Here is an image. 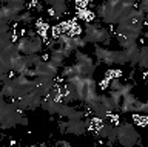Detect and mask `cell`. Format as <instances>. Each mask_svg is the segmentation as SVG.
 I'll use <instances>...</instances> for the list:
<instances>
[{
	"label": "cell",
	"instance_id": "cell-1",
	"mask_svg": "<svg viewBox=\"0 0 148 147\" xmlns=\"http://www.w3.org/2000/svg\"><path fill=\"white\" fill-rule=\"evenodd\" d=\"M116 133H117L119 142H122L123 146H134L136 141L139 139V133L136 132L131 124H119L116 126Z\"/></svg>",
	"mask_w": 148,
	"mask_h": 147
},
{
	"label": "cell",
	"instance_id": "cell-2",
	"mask_svg": "<svg viewBox=\"0 0 148 147\" xmlns=\"http://www.w3.org/2000/svg\"><path fill=\"white\" fill-rule=\"evenodd\" d=\"M57 71H59V67H56L53 62L49 61H42L40 63H37L34 67V73L36 76H57Z\"/></svg>",
	"mask_w": 148,
	"mask_h": 147
},
{
	"label": "cell",
	"instance_id": "cell-3",
	"mask_svg": "<svg viewBox=\"0 0 148 147\" xmlns=\"http://www.w3.org/2000/svg\"><path fill=\"white\" fill-rule=\"evenodd\" d=\"M86 42H94V43H100V42H105L106 39H110V33L106 28H102V26H97L94 31L88 33L85 36Z\"/></svg>",
	"mask_w": 148,
	"mask_h": 147
},
{
	"label": "cell",
	"instance_id": "cell-4",
	"mask_svg": "<svg viewBox=\"0 0 148 147\" xmlns=\"http://www.w3.org/2000/svg\"><path fill=\"white\" fill-rule=\"evenodd\" d=\"M85 130V121H82V119H68L66 128H65L66 133H74V135H82Z\"/></svg>",
	"mask_w": 148,
	"mask_h": 147
},
{
	"label": "cell",
	"instance_id": "cell-5",
	"mask_svg": "<svg viewBox=\"0 0 148 147\" xmlns=\"http://www.w3.org/2000/svg\"><path fill=\"white\" fill-rule=\"evenodd\" d=\"M94 54L97 56V59H99L100 62L113 65V61H111V50L102 48V47H99V43H94Z\"/></svg>",
	"mask_w": 148,
	"mask_h": 147
},
{
	"label": "cell",
	"instance_id": "cell-6",
	"mask_svg": "<svg viewBox=\"0 0 148 147\" xmlns=\"http://www.w3.org/2000/svg\"><path fill=\"white\" fill-rule=\"evenodd\" d=\"M123 51H125V54H127L128 62L137 63V59H139V47H137V43L131 45V47H128V48H125Z\"/></svg>",
	"mask_w": 148,
	"mask_h": 147
},
{
	"label": "cell",
	"instance_id": "cell-7",
	"mask_svg": "<svg viewBox=\"0 0 148 147\" xmlns=\"http://www.w3.org/2000/svg\"><path fill=\"white\" fill-rule=\"evenodd\" d=\"M111 61L116 65H125V63H128L125 51H111Z\"/></svg>",
	"mask_w": 148,
	"mask_h": 147
},
{
	"label": "cell",
	"instance_id": "cell-8",
	"mask_svg": "<svg viewBox=\"0 0 148 147\" xmlns=\"http://www.w3.org/2000/svg\"><path fill=\"white\" fill-rule=\"evenodd\" d=\"M63 59H65V56H63L62 53H60V50H59V48H56V50H51L49 61L53 62L56 67H62V65H63Z\"/></svg>",
	"mask_w": 148,
	"mask_h": 147
},
{
	"label": "cell",
	"instance_id": "cell-9",
	"mask_svg": "<svg viewBox=\"0 0 148 147\" xmlns=\"http://www.w3.org/2000/svg\"><path fill=\"white\" fill-rule=\"evenodd\" d=\"M77 19L85 20V22H92L96 19V14L92 11H90L88 8H82V10H77Z\"/></svg>",
	"mask_w": 148,
	"mask_h": 147
},
{
	"label": "cell",
	"instance_id": "cell-10",
	"mask_svg": "<svg viewBox=\"0 0 148 147\" xmlns=\"http://www.w3.org/2000/svg\"><path fill=\"white\" fill-rule=\"evenodd\" d=\"M99 98H100V104L103 105V107H106L108 110H111V112H114V110H117V108H119V105L116 104L114 101L110 98V96L102 95V96H99Z\"/></svg>",
	"mask_w": 148,
	"mask_h": 147
},
{
	"label": "cell",
	"instance_id": "cell-11",
	"mask_svg": "<svg viewBox=\"0 0 148 147\" xmlns=\"http://www.w3.org/2000/svg\"><path fill=\"white\" fill-rule=\"evenodd\" d=\"M147 54H148V48H147V47L139 48V59H137V63H139V65H140V67L143 68V70L147 68V63H148Z\"/></svg>",
	"mask_w": 148,
	"mask_h": 147
},
{
	"label": "cell",
	"instance_id": "cell-12",
	"mask_svg": "<svg viewBox=\"0 0 148 147\" xmlns=\"http://www.w3.org/2000/svg\"><path fill=\"white\" fill-rule=\"evenodd\" d=\"M133 121L136 122V126L145 127L147 126V115L145 113H136V112H133Z\"/></svg>",
	"mask_w": 148,
	"mask_h": 147
},
{
	"label": "cell",
	"instance_id": "cell-13",
	"mask_svg": "<svg viewBox=\"0 0 148 147\" xmlns=\"http://www.w3.org/2000/svg\"><path fill=\"white\" fill-rule=\"evenodd\" d=\"M76 59L79 63H92V59L88 56V54L79 51V50H76Z\"/></svg>",
	"mask_w": 148,
	"mask_h": 147
},
{
	"label": "cell",
	"instance_id": "cell-14",
	"mask_svg": "<svg viewBox=\"0 0 148 147\" xmlns=\"http://www.w3.org/2000/svg\"><path fill=\"white\" fill-rule=\"evenodd\" d=\"M17 22H25V23H29V22H32L31 12L26 11V12H22V14H18L17 19H16V23H17Z\"/></svg>",
	"mask_w": 148,
	"mask_h": 147
},
{
	"label": "cell",
	"instance_id": "cell-15",
	"mask_svg": "<svg viewBox=\"0 0 148 147\" xmlns=\"http://www.w3.org/2000/svg\"><path fill=\"white\" fill-rule=\"evenodd\" d=\"M131 90H133V85L131 84H120V87H119V93L122 95V98H123L125 95L131 93Z\"/></svg>",
	"mask_w": 148,
	"mask_h": 147
},
{
	"label": "cell",
	"instance_id": "cell-16",
	"mask_svg": "<svg viewBox=\"0 0 148 147\" xmlns=\"http://www.w3.org/2000/svg\"><path fill=\"white\" fill-rule=\"evenodd\" d=\"M68 34H69V36H80V34H82V26L77 25V23H73V26H71V28H69V31H68Z\"/></svg>",
	"mask_w": 148,
	"mask_h": 147
},
{
	"label": "cell",
	"instance_id": "cell-17",
	"mask_svg": "<svg viewBox=\"0 0 148 147\" xmlns=\"http://www.w3.org/2000/svg\"><path fill=\"white\" fill-rule=\"evenodd\" d=\"M62 34V28H60V25H54V26H51V37L53 39H57L59 36Z\"/></svg>",
	"mask_w": 148,
	"mask_h": 147
},
{
	"label": "cell",
	"instance_id": "cell-18",
	"mask_svg": "<svg viewBox=\"0 0 148 147\" xmlns=\"http://www.w3.org/2000/svg\"><path fill=\"white\" fill-rule=\"evenodd\" d=\"M120 79H117V77H113V79L110 81V85H108V88H111V90H119V87H120Z\"/></svg>",
	"mask_w": 148,
	"mask_h": 147
},
{
	"label": "cell",
	"instance_id": "cell-19",
	"mask_svg": "<svg viewBox=\"0 0 148 147\" xmlns=\"http://www.w3.org/2000/svg\"><path fill=\"white\" fill-rule=\"evenodd\" d=\"M90 2H91V0H76V2H74V5H76L77 10H82V8H86Z\"/></svg>",
	"mask_w": 148,
	"mask_h": 147
},
{
	"label": "cell",
	"instance_id": "cell-20",
	"mask_svg": "<svg viewBox=\"0 0 148 147\" xmlns=\"http://www.w3.org/2000/svg\"><path fill=\"white\" fill-rule=\"evenodd\" d=\"M108 85H110V79H106V77H103V79L99 82V87L102 90H106V88H108Z\"/></svg>",
	"mask_w": 148,
	"mask_h": 147
},
{
	"label": "cell",
	"instance_id": "cell-21",
	"mask_svg": "<svg viewBox=\"0 0 148 147\" xmlns=\"http://www.w3.org/2000/svg\"><path fill=\"white\" fill-rule=\"evenodd\" d=\"M123 73H122V70L120 68H117V70H114V77H117V79H120V76H122Z\"/></svg>",
	"mask_w": 148,
	"mask_h": 147
},
{
	"label": "cell",
	"instance_id": "cell-22",
	"mask_svg": "<svg viewBox=\"0 0 148 147\" xmlns=\"http://www.w3.org/2000/svg\"><path fill=\"white\" fill-rule=\"evenodd\" d=\"M5 76H6V71L3 70V67L0 65V81H3L5 79Z\"/></svg>",
	"mask_w": 148,
	"mask_h": 147
},
{
	"label": "cell",
	"instance_id": "cell-23",
	"mask_svg": "<svg viewBox=\"0 0 148 147\" xmlns=\"http://www.w3.org/2000/svg\"><path fill=\"white\" fill-rule=\"evenodd\" d=\"M56 144H57V146H65V147H69V142H68V141H57Z\"/></svg>",
	"mask_w": 148,
	"mask_h": 147
},
{
	"label": "cell",
	"instance_id": "cell-24",
	"mask_svg": "<svg viewBox=\"0 0 148 147\" xmlns=\"http://www.w3.org/2000/svg\"><path fill=\"white\" fill-rule=\"evenodd\" d=\"M48 16H49V17H56V11H54L51 6L48 8Z\"/></svg>",
	"mask_w": 148,
	"mask_h": 147
}]
</instances>
